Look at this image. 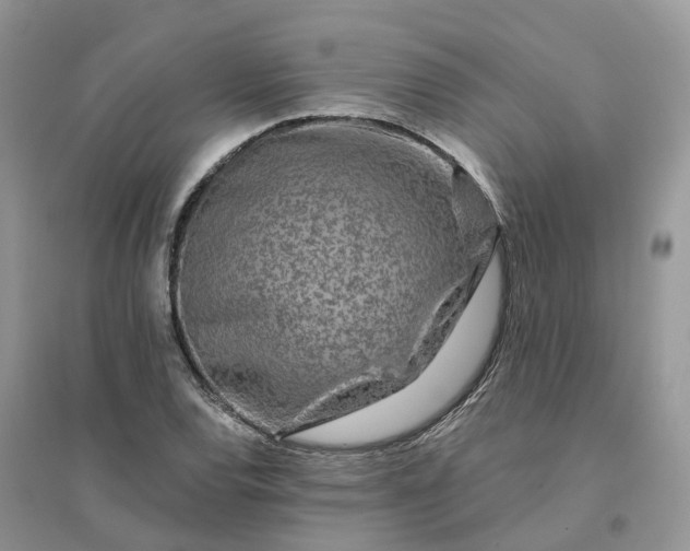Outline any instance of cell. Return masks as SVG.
I'll return each instance as SVG.
<instances>
[{
    "instance_id": "6da1fadb",
    "label": "cell",
    "mask_w": 690,
    "mask_h": 551,
    "mask_svg": "<svg viewBox=\"0 0 690 551\" xmlns=\"http://www.w3.org/2000/svg\"><path fill=\"white\" fill-rule=\"evenodd\" d=\"M444 247L436 195L403 149L342 122L279 124L190 194L170 288L191 353L269 399L389 363L392 318Z\"/></svg>"
}]
</instances>
